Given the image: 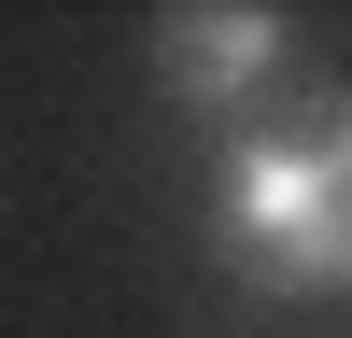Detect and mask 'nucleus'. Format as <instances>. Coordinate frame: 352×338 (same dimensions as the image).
Here are the masks:
<instances>
[{"mask_svg": "<svg viewBox=\"0 0 352 338\" xmlns=\"http://www.w3.org/2000/svg\"><path fill=\"white\" fill-rule=\"evenodd\" d=\"M155 99L197 113V127H268L296 99V28L254 14V0H212V14H155Z\"/></svg>", "mask_w": 352, "mask_h": 338, "instance_id": "f03ea898", "label": "nucleus"}, {"mask_svg": "<svg viewBox=\"0 0 352 338\" xmlns=\"http://www.w3.org/2000/svg\"><path fill=\"white\" fill-rule=\"evenodd\" d=\"M212 240L268 296H352V84H296L268 127L226 141Z\"/></svg>", "mask_w": 352, "mask_h": 338, "instance_id": "f257e3e1", "label": "nucleus"}]
</instances>
